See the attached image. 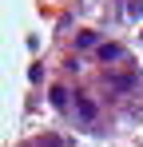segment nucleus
<instances>
[{
  "mask_svg": "<svg viewBox=\"0 0 143 147\" xmlns=\"http://www.w3.org/2000/svg\"><path fill=\"white\" fill-rule=\"evenodd\" d=\"M119 56H123L119 44H103V48H99V60H119Z\"/></svg>",
  "mask_w": 143,
  "mask_h": 147,
  "instance_id": "nucleus-2",
  "label": "nucleus"
},
{
  "mask_svg": "<svg viewBox=\"0 0 143 147\" xmlns=\"http://www.w3.org/2000/svg\"><path fill=\"white\" fill-rule=\"evenodd\" d=\"M135 84H139V76H135V68L131 72H123V76H111V92H135Z\"/></svg>",
  "mask_w": 143,
  "mask_h": 147,
  "instance_id": "nucleus-1",
  "label": "nucleus"
}]
</instances>
